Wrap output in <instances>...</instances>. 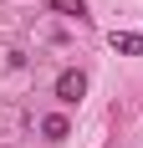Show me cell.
Returning <instances> with one entry per match:
<instances>
[{
	"mask_svg": "<svg viewBox=\"0 0 143 148\" xmlns=\"http://www.w3.org/2000/svg\"><path fill=\"white\" fill-rule=\"evenodd\" d=\"M107 46H113L118 56H143V31H113Z\"/></svg>",
	"mask_w": 143,
	"mask_h": 148,
	"instance_id": "7a4b0ae2",
	"label": "cell"
},
{
	"mask_svg": "<svg viewBox=\"0 0 143 148\" xmlns=\"http://www.w3.org/2000/svg\"><path fill=\"white\" fill-rule=\"evenodd\" d=\"M82 97H87V72H77V66H67V72H61L56 77V102H82Z\"/></svg>",
	"mask_w": 143,
	"mask_h": 148,
	"instance_id": "6da1fadb",
	"label": "cell"
},
{
	"mask_svg": "<svg viewBox=\"0 0 143 148\" xmlns=\"http://www.w3.org/2000/svg\"><path fill=\"white\" fill-rule=\"evenodd\" d=\"M56 15H72V21H87V0H51Z\"/></svg>",
	"mask_w": 143,
	"mask_h": 148,
	"instance_id": "277c9868",
	"label": "cell"
},
{
	"mask_svg": "<svg viewBox=\"0 0 143 148\" xmlns=\"http://www.w3.org/2000/svg\"><path fill=\"white\" fill-rule=\"evenodd\" d=\"M41 133H46V138H51V143H61V138H67V133H72V123H67V118H61V112H51V118H41Z\"/></svg>",
	"mask_w": 143,
	"mask_h": 148,
	"instance_id": "3957f363",
	"label": "cell"
}]
</instances>
